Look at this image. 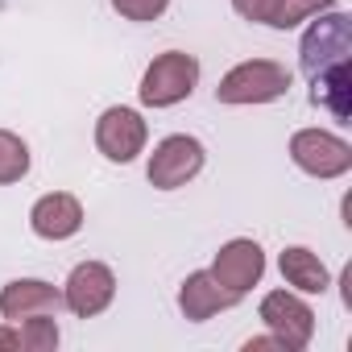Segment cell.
Wrapping results in <instances>:
<instances>
[{
  "mask_svg": "<svg viewBox=\"0 0 352 352\" xmlns=\"http://www.w3.org/2000/svg\"><path fill=\"white\" fill-rule=\"evenodd\" d=\"M298 58H302V71H307L311 79L323 75V71L348 67V63H352V17L340 13V9H323V13H315L311 30L302 34Z\"/></svg>",
  "mask_w": 352,
  "mask_h": 352,
  "instance_id": "obj_1",
  "label": "cell"
},
{
  "mask_svg": "<svg viewBox=\"0 0 352 352\" xmlns=\"http://www.w3.org/2000/svg\"><path fill=\"white\" fill-rule=\"evenodd\" d=\"M294 75L274 63V58H249V63H236L220 87H216V100L220 104H232V108H245V104H270V100H282L290 91Z\"/></svg>",
  "mask_w": 352,
  "mask_h": 352,
  "instance_id": "obj_2",
  "label": "cell"
},
{
  "mask_svg": "<svg viewBox=\"0 0 352 352\" xmlns=\"http://www.w3.org/2000/svg\"><path fill=\"white\" fill-rule=\"evenodd\" d=\"M195 83H199V58L187 50H166L145 67L137 96L145 108H174L195 91Z\"/></svg>",
  "mask_w": 352,
  "mask_h": 352,
  "instance_id": "obj_3",
  "label": "cell"
},
{
  "mask_svg": "<svg viewBox=\"0 0 352 352\" xmlns=\"http://www.w3.org/2000/svg\"><path fill=\"white\" fill-rule=\"evenodd\" d=\"M204 141L199 137H191V133H170V137H162L157 145H153V153H149V166H145V174H149V187H157V191H179V187H187L195 174L204 170Z\"/></svg>",
  "mask_w": 352,
  "mask_h": 352,
  "instance_id": "obj_4",
  "label": "cell"
},
{
  "mask_svg": "<svg viewBox=\"0 0 352 352\" xmlns=\"http://www.w3.org/2000/svg\"><path fill=\"white\" fill-rule=\"evenodd\" d=\"M290 157L311 179H340L352 170V145L327 129H298L290 137Z\"/></svg>",
  "mask_w": 352,
  "mask_h": 352,
  "instance_id": "obj_5",
  "label": "cell"
},
{
  "mask_svg": "<svg viewBox=\"0 0 352 352\" xmlns=\"http://www.w3.org/2000/svg\"><path fill=\"white\" fill-rule=\"evenodd\" d=\"M261 323L286 344V352H302L315 340V311L302 302L298 290H270L261 298Z\"/></svg>",
  "mask_w": 352,
  "mask_h": 352,
  "instance_id": "obj_6",
  "label": "cell"
},
{
  "mask_svg": "<svg viewBox=\"0 0 352 352\" xmlns=\"http://www.w3.org/2000/svg\"><path fill=\"white\" fill-rule=\"evenodd\" d=\"M116 298V274L104 265V261H79L71 274H67V286H63V307L79 319H96L100 311H108Z\"/></svg>",
  "mask_w": 352,
  "mask_h": 352,
  "instance_id": "obj_7",
  "label": "cell"
},
{
  "mask_svg": "<svg viewBox=\"0 0 352 352\" xmlns=\"http://www.w3.org/2000/svg\"><path fill=\"white\" fill-rule=\"evenodd\" d=\"M145 141H149V129H145V120H141L137 108L116 104V108L100 112V120H96V149L108 162H120V166L133 162L145 149Z\"/></svg>",
  "mask_w": 352,
  "mask_h": 352,
  "instance_id": "obj_8",
  "label": "cell"
},
{
  "mask_svg": "<svg viewBox=\"0 0 352 352\" xmlns=\"http://www.w3.org/2000/svg\"><path fill=\"white\" fill-rule=\"evenodd\" d=\"M261 274H265V253H261V245L249 241V236H236V241L220 245V253H216V261H212V278H216L228 294H236V298H245V294L261 282Z\"/></svg>",
  "mask_w": 352,
  "mask_h": 352,
  "instance_id": "obj_9",
  "label": "cell"
},
{
  "mask_svg": "<svg viewBox=\"0 0 352 352\" xmlns=\"http://www.w3.org/2000/svg\"><path fill=\"white\" fill-rule=\"evenodd\" d=\"M63 307V290L42 282V278H13L5 290H0V315L5 323H21L34 315H54Z\"/></svg>",
  "mask_w": 352,
  "mask_h": 352,
  "instance_id": "obj_10",
  "label": "cell"
},
{
  "mask_svg": "<svg viewBox=\"0 0 352 352\" xmlns=\"http://www.w3.org/2000/svg\"><path fill=\"white\" fill-rule=\"evenodd\" d=\"M30 228L42 241H67L83 228V204L67 191H50L30 208Z\"/></svg>",
  "mask_w": 352,
  "mask_h": 352,
  "instance_id": "obj_11",
  "label": "cell"
},
{
  "mask_svg": "<svg viewBox=\"0 0 352 352\" xmlns=\"http://www.w3.org/2000/svg\"><path fill=\"white\" fill-rule=\"evenodd\" d=\"M236 302H241V298L228 294V290L212 278V270H195V274H187L183 286H179V307H183V315L195 319V323H204V319H212V315H220V311H228V307H236Z\"/></svg>",
  "mask_w": 352,
  "mask_h": 352,
  "instance_id": "obj_12",
  "label": "cell"
},
{
  "mask_svg": "<svg viewBox=\"0 0 352 352\" xmlns=\"http://www.w3.org/2000/svg\"><path fill=\"white\" fill-rule=\"evenodd\" d=\"M278 265H282V278H286V286H294L298 294H323V290L331 286V278H327V265L319 261V253H311V249H302V245H290V249H282Z\"/></svg>",
  "mask_w": 352,
  "mask_h": 352,
  "instance_id": "obj_13",
  "label": "cell"
},
{
  "mask_svg": "<svg viewBox=\"0 0 352 352\" xmlns=\"http://www.w3.org/2000/svg\"><path fill=\"white\" fill-rule=\"evenodd\" d=\"M311 100H315L319 108H327L340 124H348V120H352V63L315 75V79H311Z\"/></svg>",
  "mask_w": 352,
  "mask_h": 352,
  "instance_id": "obj_14",
  "label": "cell"
},
{
  "mask_svg": "<svg viewBox=\"0 0 352 352\" xmlns=\"http://www.w3.org/2000/svg\"><path fill=\"white\" fill-rule=\"evenodd\" d=\"M25 174H30V145L17 133L0 129V187L21 183Z\"/></svg>",
  "mask_w": 352,
  "mask_h": 352,
  "instance_id": "obj_15",
  "label": "cell"
},
{
  "mask_svg": "<svg viewBox=\"0 0 352 352\" xmlns=\"http://www.w3.org/2000/svg\"><path fill=\"white\" fill-rule=\"evenodd\" d=\"M323 9H336V0H278L270 25H274V30H294V25L311 21V17L323 13Z\"/></svg>",
  "mask_w": 352,
  "mask_h": 352,
  "instance_id": "obj_16",
  "label": "cell"
},
{
  "mask_svg": "<svg viewBox=\"0 0 352 352\" xmlns=\"http://www.w3.org/2000/svg\"><path fill=\"white\" fill-rule=\"evenodd\" d=\"M21 348L25 352H54L58 348V323L54 315H34V319H21Z\"/></svg>",
  "mask_w": 352,
  "mask_h": 352,
  "instance_id": "obj_17",
  "label": "cell"
},
{
  "mask_svg": "<svg viewBox=\"0 0 352 352\" xmlns=\"http://www.w3.org/2000/svg\"><path fill=\"white\" fill-rule=\"evenodd\" d=\"M112 9L124 21H157L170 9V0H112Z\"/></svg>",
  "mask_w": 352,
  "mask_h": 352,
  "instance_id": "obj_18",
  "label": "cell"
},
{
  "mask_svg": "<svg viewBox=\"0 0 352 352\" xmlns=\"http://www.w3.org/2000/svg\"><path fill=\"white\" fill-rule=\"evenodd\" d=\"M232 9L245 17V21H257V25H270L278 0H232Z\"/></svg>",
  "mask_w": 352,
  "mask_h": 352,
  "instance_id": "obj_19",
  "label": "cell"
},
{
  "mask_svg": "<svg viewBox=\"0 0 352 352\" xmlns=\"http://www.w3.org/2000/svg\"><path fill=\"white\" fill-rule=\"evenodd\" d=\"M0 348H5V352H17V348H21V331H17L13 323L0 327Z\"/></svg>",
  "mask_w": 352,
  "mask_h": 352,
  "instance_id": "obj_20",
  "label": "cell"
}]
</instances>
